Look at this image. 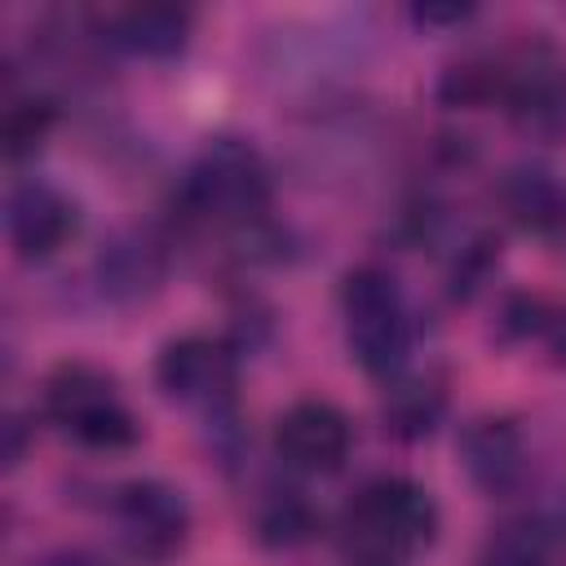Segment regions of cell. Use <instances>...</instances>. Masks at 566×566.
Returning a JSON list of instances; mask_svg holds the SVG:
<instances>
[{"mask_svg":"<svg viewBox=\"0 0 566 566\" xmlns=\"http://www.w3.org/2000/svg\"><path fill=\"white\" fill-rule=\"evenodd\" d=\"M97 287L106 301H119V305H133V301H146L164 287L168 279V248L155 230H142V226H124L115 230L97 261Z\"/></svg>","mask_w":566,"mask_h":566,"instance_id":"cell-11","label":"cell"},{"mask_svg":"<svg viewBox=\"0 0 566 566\" xmlns=\"http://www.w3.org/2000/svg\"><path fill=\"white\" fill-rule=\"evenodd\" d=\"M190 27H195V13L186 4H128L106 13L102 40L119 44L124 53L168 62L190 44Z\"/></svg>","mask_w":566,"mask_h":566,"instance_id":"cell-13","label":"cell"},{"mask_svg":"<svg viewBox=\"0 0 566 566\" xmlns=\"http://www.w3.org/2000/svg\"><path fill=\"white\" fill-rule=\"evenodd\" d=\"M27 455V424L18 416L4 420V469H18Z\"/></svg>","mask_w":566,"mask_h":566,"instance_id":"cell-23","label":"cell"},{"mask_svg":"<svg viewBox=\"0 0 566 566\" xmlns=\"http://www.w3.org/2000/svg\"><path fill=\"white\" fill-rule=\"evenodd\" d=\"M495 199L504 208V217L535 234V239H557L566 234V177L553 168V164H539V159H522L513 164L500 186H495Z\"/></svg>","mask_w":566,"mask_h":566,"instance_id":"cell-12","label":"cell"},{"mask_svg":"<svg viewBox=\"0 0 566 566\" xmlns=\"http://www.w3.org/2000/svg\"><path fill=\"white\" fill-rule=\"evenodd\" d=\"M553 301L539 292H504L500 310H495V332L500 340L517 345V340H544V327L553 318Z\"/></svg>","mask_w":566,"mask_h":566,"instance_id":"cell-20","label":"cell"},{"mask_svg":"<svg viewBox=\"0 0 566 566\" xmlns=\"http://www.w3.org/2000/svg\"><path fill=\"white\" fill-rule=\"evenodd\" d=\"M473 13H478L473 4H433V0L407 9V18H411L416 27H460V22H469Z\"/></svg>","mask_w":566,"mask_h":566,"instance_id":"cell-21","label":"cell"},{"mask_svg":"<svg viewBox=\"0 0 566 566\" xmlns=\"http://www.w3.org/2000/svg\"><path fill=\"white\" fill-rule=\"evenodd\" d=\"M318 531V509L310 504V495L292 482H265L261 495L252 500V535L265 548H296L305 539H314Z\"/></svg>","mask_w":566,"mask_h":566,"instance_id":"cell-15","label":"cell"},{"mask_svg":"<svg viewBox=\"0 0 566 566\" xmlns=\"http://www.w3.org/2000/svg\"><path fill=\"white\" fill-rule=\"evenodd\" d=\"M111 522L128 557L142 566H164L190 544V504L164 478H133L111 500Z\"/></svg>","mask_w":566,"mask_h":566,"instance_id":"cell-7","label":"cell"},{"mask_svg":"<svg viewBox=\"0 0 566 566\" xmlns=\"http://www.w3.org/2000/svg\"><path fill=\"white\" fill-rule=\"evenodd\" d=\"M349 566H371V562H349Z\"/></svg>","mask_w":566,"mask_h":566,"instance_id":"cell-24","label":"cell"},{"mask_svg":"<svg viewBox=\"0 0 566 566\" xmlns=\"http://www.w3.org/2000/svg\"><path fill=\"white\" fill-rule=\"evenodd\" d=\"M495 265H500V234H495V230H473V234L455 248L451 270H447V292H451V301H473V296L486 287V279L495 274Z\"/></svg>","mask_w":566,"mask_h":566,"instance_id":"cell-18","label":"cell"},{"mask_svg":"<svg viewBox=\"0 0 566 566\" xmlns=\"http://www.w3.org/2000/svg\"><path fill=\"white\" fill-rule=\"evenodd\" d=\"M57 128V102L49 93H22V97H9L4 106V119H0V142H4V159L18 164L27 155H35L49 133Z\"/></svg>","mask_w":566,"mask_h":566,"instance_id":"cell-17","label":"cell"},{"mask_svg":"<svg viewBox=\"0 0 566 566\" xmlns=\"http://www.w3.org/2000/svg\"><path fill=\"white\" fill-rule=\"evenodd\" d=\"M274 451L292 473H336L354 451V424L336 402L301 398L274 420Z\"/></svg>","mask_w":566,"mask_h":566,"instance_id":"cell-8","label":"cell"},{"mask_svg":"<svg viewBox=\"0 0 566 566\" xmlns=\"http://www.w3.org/2000/svg\"><path fill=\"white\" fill-rule=\"evenodd\" d=\"M340 318H345V345L349 358L376 376V380H394L407 371L411 345H416V318L407 305V292L398 283L394 270L363 261L354 270H345L340 279Z\"/></svg>","mask_w":566,"mask_h":566,"instance_id":"cell-3","label":"cell"},{"mask_svg":"<svg viewBox=\"0 0 566 566\" xmlns=\"http://www.w3.org/2000/svg\"><path fill=\"white\" fill-rule=\"evenodd\" d=\"M40 411L62 438L88 451H128L142 442V420L128 407L119 380L84 358H62L44 376Z\"/></svg>","mask_w":566,"mask_h":566,"instance_id":"cell-4","label":"cell"},{"mask_svg":"<svg viewBox=\"0 0 566 566\" xmlns=\"http://www.w3.org/2000/svg\"><path fill=\"white\" fill-rule=\"evenodd\" d=\"M455 451H460L469 482L482 495H513L526 482V469H531L526 438H522L517 420H509V416H473L460 429Z\"/></svg>","mask_w":566,"mask_h":566,"instance_id":"cell-10","label":"cell"},{"mask_svg":"<svg viewBox=\"0 0 566 566\" xmlns=\"http://www.w3.org/2000/svg\"><path fill=\"white\" fill-rule=\"evenodd\" d=\"M544 531L522 517V522H504L500 531H491V539L478 553V566H544Z\"/></svg>","mask_w":566,"mask_h":566,"instance_id":"cell-19","label":"cell"},{"mask_svg":"<svg viewBox=\"0 0 566 566\" xmlns=\"http://www.w3.org/2000/svg\"><path fill=\"white\" fill-rule=\"evenodd\" d=\"M80 226L75 199L49 177H22L4 199V234L22 261H49Z\"/></svg>","mask_w":566,"mask_h":566,"instance_id":"cell-9","label":"cell"},{"mask_svg":"<svg viewBox=\"0 0 566 566\" xmlns=\"http://www.w3.org/2000/svg\"><path fill=\"white\" fill-rule=\"evenodd\" d=\"M270 199H274V172L265 155L256 150V142L234 133L208 137L177 186V203L190 221H208L234 234L265 226Z\"/></svg>","mask_w":566,"mask_h":566,"instance_id":"cell-1","label":"cell"},{"mask_svg":"<svg viewBox=\"0 0 566 566\" xmlns=\"http://www.w3.org/2000/svg\"><path fill=\"white\" fill-rule=\"evenodd\" d=\"M500 106L539 142H557L566 133V57L553 40L526 35L500 53Z\"/></svg>","mask_w":566,"mask_h":566,"instance_id":"cell-6","label":"cell"},{"mask_svg":"<svg viewBox=\"0 0 566 566\" xmlns=\"http://www.w3.org/2000/svg\"><path fill=\"white\" fill-rule=\"evenodd\" d=\"M239 358H243L239 340L186 332V336H172L155 354V385L164 389L168 402L195 407L208 424H226V420H234Z\"/></svg>","mask_w":566,"mask_h":566,"instance_id":"cell-5","label":"cell"},{"mask_svg":"<svg viewBox=\"0 0 566 566\" xmlns=\"http://www.w3.org/2000/svg\"><path fill=\"white\" fill-rule=\"evenodd\" d=\"M438 102L451 111H478L500 102V53H460L442 66L433 84Z\"/></svg>","mask_w":566,"mask_h":566,"instance_id":"cell-16","label":"cell"},{"mask_svg":"<svg viewBox=\"0 0 566 566\" xmlns=\"http://www.w3.org/2000/svg\"><path fill=\"white\" fill-rule=\"evenodd\" d=\"M27 566H111V562L93 548H49V553L31 557Z\"/></svg>","mask_w":566,"mask_h":566,"instance_id":"cell-22","label":"cell"},{"mask_svg":"<svg viewBox=\"0 0 566 566\" xmlns=\"http://www.w3.org/2000/svg\"><path fill=\"white\" fill-rule=\"evenodd\" d=\"M438 500L411 478H371L340 509V548L349 562L402 566L438 539Z\"/></svg>","mask_w":566,"mask_h":566,"instance_id":"cell-2","label":"cell"},{"mask_svg":"<svg viewBox=\"0 0 566 566\" xmlns=\"http://www.w3.org/2000/svg\"><path fill=\"white\" fill-rule=\"evenodd\" d=\"M447 416V376L442 371H402L385 385L380 420L385 433L398 442H420L429 438Z\"/></svg>","mask_w":566,"mask_h":566,"instance_id":"cell-14","label":"cell"}]
</instances>
